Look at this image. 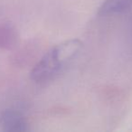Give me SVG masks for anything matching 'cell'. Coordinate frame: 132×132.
<instances>
[{
    "label": "cell",
    "mask_w": 132,
    "mask_h": 132,
    "mask_svg": "<svg viewBox=\"0 0 132 132\" xmlns=\"http://www.w3.org/2000/svg\"><path fill=\"white\" fill-rule=\"evenodd\" d=\"M62 66L52 49H50L34 66L31 72V79L38 83L49 81L59 73Z\"/></svg>",
    "instance_id": "1"
},
{
    "label": "cell",
    "mask_w": 132,
    "mask_h": 132,
    "mask_svg": "<svg viewBox=\"0 0 132 132\" xmlns=\"http://www.w3.org/2000/svg\"><path fill=\"white\" fill-rule=\"evenodd\" d=\"M82 48V43L78 39L66 40L52 48L56 58L62 62V65L73 59Z\"/></svg>",
    "instance_id": "2"
},
{
    "label": "cell",
    "mask_w": 132,
    "mask_h": 132,
    "mask_svg": "<svg viewBox=\"0 0 132 132\" xmlns=\"http://www.w3.org/2000/svg\"><path fill=\"white\" fill-rule=\"evenodd\" d=\"M1 124L6 131H26L28 129L27 123L20 113L7 110L1 117Z\"/></svg>",
    "instance_id": "3"
},
{
    "label": "cell",
    "mask_w": 132,
    "mask_h": 132,
    "mask_svg": "<svg viewBox=\"0 0 132 132\" xmlns=\"http://www.w3.org/2000/svg\"><path fill=\"white\" fill-rule=\"evenodd\" d=\"M132 7V0H105L99 7L100 15H110L124 13Z\"/></svg>",
    "instance_id": "4"
},
{
    "label": "cell",
    "mask_w": 132,
    "mask_h": 132,
    "mask_svg": "<svg viewBox=\"0 0 132 132\" xmlns=\"http://www.w3.org/2000/svg\"><path fill=\"white\" fill-rule=\"evenodd\" d=\"M130 9H131V10H132V7H131V8H130ZM131 28H132V22H131Z\"/></svg>",
    "instance_id": "5"
}]
</instances>
